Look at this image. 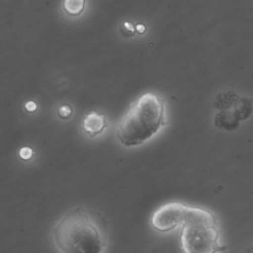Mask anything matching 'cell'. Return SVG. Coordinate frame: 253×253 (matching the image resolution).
<instances>
[{
	"label": "cell",
	"instance_id": "obj_12",
	"mask_svg": "<svg viewBox=\"0 0 253 253\" xmlns=\"http://www.w3.org/2000/svg\"><path fill=\"white\" fill-rule=\"evenodd\" d=\"M135 30H136L139 34H141V33H143V32L145 31V26H144V25H142V24H138V25L136 26Z\"/></svg>",
	"mask_w": 253,
	"mask_h": 253
},
{
	"label": "cell",
	"instance_id": "obj_7",
	"mask_svg": "<svg viewBox=\"0 0 253 253\" xmlns=\"http://www.w3.org/2000/svg\"><path fill=\"white\" fill-rule=\"evenodd\" d=\"M239 121L246 120L252 113V104L247 98H239L231 109Z\"/></svg>",
	"mask_w": 253,
	"mask_h": 253
},
{
	"label": "cell",
	"instance_id": "obj_4",
	"mask_svg": "<svg viewBox=\"0 0 253 253\" xmlns=\"http://www.w3.org/2000/svg\"><path fill=\"white\" fill-rule=\"evenodd\" d=\"M188 206L181 203H168L159 207L152 214L151 224L160 232L170 231L181 225Z\"/></svg>",
	"mask_w": 253,
	"mask_h": 253
},
{
	"label": "cell",
	"instance_id": "obj_3",
	"mask_svg": "<svg viewBox=\"0 0 253 253\" xmlns=\"http://www.w3.org/2000/svg\"><path fill=\"white\" fill-rule=\"evenodd\" d=\"M180 239L184 253H216L218 232L213 215L206 210L188 206Z\"/></svg>",
	"mask_w": 253,
	"mask_h": 253
},
{
	"label": "cell",
	"instance_id": "obj_2",
	"mask_svg": "<svg viewBox=\"0 0 253 253\" xmlns=\"http://www.w3.org/2000/svg\"><path fill=\"white\" fill-rule=\"evenodd\" d=\"M52 235L61 253H102L103 233L94 216L77 207L65 213L55 224Z\"/></svg>",
	"mask_w": 253,
	"mask_h": 253
},
{
	"label": "cell",
	"instance_id": "obj_8",
	"mask_svg": "<svg viewBox=\"0 0 253 253\" xmlns=\"http://www.w3.org/2000/svg\"><path fill=\"white\" fill-rule=\"evenodd\" d=\"M85 7V0H64L63 8L68 15L77 16L82 13Z\"/></svg>",
	"mask_w": 253,
	"mask_h": 253
},
{
	"label": "cell",
	"instance_id": "obj_5",
	"mask_svg": "<svg viewBox=\"0 0 253 253\" xmlns=\"http://www.w3.org/2000/svg\"><path fill=\"white\" fill-rule=\"evenodd\" d=\"M106 126L105 116L98 112H90L83 120V128L90 136H95L101 133Z\"/></svg>",
	"mask_w": 253,
	"mask_h": 253
},
{
	"label": "cell",
	"instance_id": "obj_1",
	"mask_svg": "<svg viewBox=\"0 0 253 253\" xmlns=\"http://www.w3.org/2000/svg\"><path fill=\"white\" fill-rule=\"evenodd\" d=\"M165 123L164 104L154 93H144L120 120L116 136L126 147L138 146L155 135Z\"/></svg>",
	"mask_w": 253,
	"mask_h": 253
},
{
	"label": "cell",
	"instance_id": "obj_10",
	"mask_svg": "<svg viewBox=\"0 0 253 253\" xmlns=\"http://www.w3.org/2000/svg\"><path fill=\"white\" fill-rule=\"evenodd\" d=\"M19 154L22 159H30L33 155V150L30 147H23L21 148Z\"/></svg>",
	"mask_w": 253,
	"mask_h": 253
},
{
	"label": "cell",
	"instance_id": "obj_13",
	"mask_svg": "<svg viewBox=\"0 0 253 253\" xmlns=\"http://www.w3.org/2000/svg\"><path fill=\"white\" fill-rule=\"evenodd\" d=\"M124 25H125V27H126V30H129V31H131V32H133V31H134V27H133L130 23L126 22Z\"/></svg>",
	"mask_w": 253,
	"mask_h": 253
},
{
	"label": "cell",
	"instance_id": "obj_6",
	"mask_svg": "<svg viewBox=\"0 0 253 253\" xmlns=\"http://www.w3.org/2000/svg\"><path fill=\"white\" fill-rule=\"evenodd\" d=\"M239 120L233 113V111L230 110H225L222 111L218 116H217V124L219 127L224 128L226 130H233L239 126Z\"/></svg>",
	"mask_w": 253,
	"mask_h": 253
},
{
	"label": "cell",
	"instance_id": "obj_9",
	"mask_svg": "<svg viewBox=\"0 0 253 253\" xmlns=\"http://www.w3.org/2000/svg\"><path fill=\"white\" fill-rule=\"evenodd\" d=\"M72 114V109L68 105H62L58 109V116L62 119H67L71 116Z\"/></svg>",
	"mask_w": 253,
	"mask_h": 253
},
{
	"label": "cell",
	"instance_id": "obj_11",
	"mask_svg": "<svg viewBox=\"0 0 253 253\" xmlns=\"http://www.w3.org/2000/svg\"><path fill=\"white\" fill-rule=\"evenodd\" d=\"M25 108H26V110H27V111H29V112H34V111L37 109V105H36V103H35V102L29 101V102H27V103H26Z\"/></svg>",
	"mask_w": 253,
	"mask_h": 253
}]
</instances>
